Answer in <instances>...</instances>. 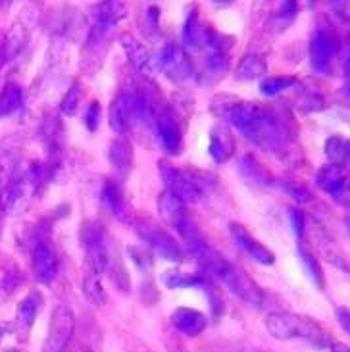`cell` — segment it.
Here are the masks:
<instances>
[{"instance_id":"obj_24","label":"cell","mask_w":350,"mask_h":352,"mask_svg":"<svg viewBox=\"0 0 350 352\" xmlns=\"http://www.w3.org/2000/svg\"><path fill=\"white\" fill-rule=\"evenodd\" d=\"M265 72H267L265 58L262 54H258V52H248L237 64L235 77L243 79V81H254V79H260L262 76H265Z\"/></svg>"},{"instance_id":"obj_42","label":"cell","mask_w":350,"mask_h":352,"mask_svg":"<svg viewBox=\"0 0 350 352\" xmlns=\"http://www.w3.org/2000/svg\"><path fill=\"white\" fill-rule=\"evenodd\" d=\"M289 218H291V226H293L294 235L298 237V241H303L304 239V229H306V219H304L303 210L298 208H291L289 210Z\"/></svg>"},{"instance_id":"obj_45","label":"cell","mask_w":350,"mask_h":352,"mask_svg":"<svg viewBox=\"0 0 350 352\" xmlns=\"http://www.w3.org/2000/svg\"><path fill=\"white\" fill-rule=\"evenodd\" d=\"M329 4H331L335 12L344 14V12H347V6H349V0H329Z\"/></svg>"},{"instance_id":"obj_41","label":"cell","mask_w":350,"mask_h":352,"mask_svg":"<svg viewBox=\"0 0 350 352\" xmlns=\"http://www.w3.org/2000/svg\"><path fill=\"white\" fill-rule=\"evenodd\" d=\"M100 116H102V108H100V104H98L96 100H93L85 112V125L89 131H96V129H98Z\"/></svg>"},{"instance_id":"obj_9","label":"cell","mask_w":350,"mask_h":352,"mask_svg":"<svg viewBox=\"0 0 350 352\" xmlns=\"http://www.w3.org/2000/svg\"><path fill=\"white\" fill-rule=\"evenodd\" d=\"M133 226H135L137 235L151 247L154 254H158L164 260H170V262H183L185 260L183 247L158 223H154L151 219H137Z\"/></svg>"},{"instance_id":"obj_39","label":"cell","mask_w":350,"mask_h":352,"mask_svg":"<svg viewBox=\"0 0 350 352\" xmlns=\"http://www.w3.org/2000/svg\"><path fill=\"white\" fill-rule=\"evenodd\" d=\"M303 262H304V267H306V272H308V274H310V277L314 279L316 287L323 289V287H325V276H323V270H322V266L318 264V260H316L314 256H310V252H306V250H304Z\"/></svg>"},{"instance_id":"obj_22","label":"cell","mask_w":350,"mask_h":352,"mask_svg":"<svg viewBox=\"0 0 350 352\" xmlns=\"http://www.w3.org/2000/svg\"><path fill=\"white\" fill-rule=\"evenodd\" d=\"M158 210H160V216L162 219L166 221V223H170V226H177L181 223L183 219H187V208H185V202L181 199H177L175 195H171V192H162L160 199H158Z\"/></svg>"},{"instance_id":"obj_28","label":"cell","mask_w":350,"mask_h":352,"mask_svg":"<svg viewBox=\"0 0 350 352\" xmlns=\"http://www.w3.org/2000/svg\"><path fill=\"white\" fill-rule=\"evenodd\" d=\"M202 31H204V25L200 23L199 10H190V14L185 19V25H183V31H181V37H183V45L189 48H200L202 47Z\"/></svg>"},{"instance_id":"obj_2","label":"cell","mask_w":350,"mask_h":352,"mask_svg":"<svg viewBox=\"0 0 350 352\" xmlns=\"http://www.w3.org/2000/svg\"><path fill=\"white\" fill-rule=\"evenodd\" d=\"M187 250L197 258V262L204 267V272L208 276H214L216 279H219L241 300H245V302L252 306L265 305V293L258 287L254 279L248 274H245L241 267H237L233 262H229L228 258L221 256L216 248L208 245L206 239L195 243Z\"/></svg>"},{"instance_id":"obj_38","label":"cell","mask_w":350,"mask_h":352,"mask_svg":"<svg viewBox=\"0 0 350 352\" xmlns=\"http://www.w3.org/2000/svg\"><path fill=\"white\" fill-rule=\"evenodd\" d=\"M79 100H81V87L79 83H74V85L67 89V93L62 98V102H60V110H62V114L66 116H74L77 112V108H79Z\"/></svg>"},{"instance_id":"obj_48","label":"cell","mask_w":350,"mask_h":352,"mask_svg":"<svg viewBox=\"0 0 350 352\" xmlns=\"http://www.w3.org/2000/svg\"><path fill=\"white\" fill-rule=\"evenodd\" d=\"M10 0H0V6H4V4H8Z\"/></svg>"},{"instance_id":"obj_20","label":"cell","mask_w":350,"mask_h":352,"mask_svg":"<svg viewBox=\"0 0 350 352\" xmlns=\"http://www.w3.org/2000/svg\"><path fill=\"white\" fill-rule=\"evenodd\" d=\"M239 170L243 173L246 183L250 187H254V189H274V187L279 185V179H275L274 175L270 173V170L264 168L260 162H256L252 156H245L241 160Z\"/></svg>"},{"instance_id":"obj_18","label":"cell","mask_w":350,"mask_h":352,"mask_svg":"<svg viewBox=\"0 0 350 352\" xmlns=\"http://www.w3.org/2000/svg\"><path fill=\"white\" fill-rule=\"evenodd\" d=\"M100 202L114 218L122 219V221H129L131 219V208L127 204V199L123 197L122 187L114 183V181H106L100 189Z\"/></svg>"},{"instance_id":"obj_14","label":"cell","mask_w":350,"mask_h":352,"mask_svg":"<svg viewBox=\"0 0 350 352\" xmlns=\"http://www.w3.org/2000/svg\"><path fill=\"white\" fill-rule=\"evenodd\" d=\"M229 233H231V239L235 241L237 247L241 248L246 256H250L252 260H256V262L264 264V266H272L275 262L274 252L265 247V245H262L258 239L252 237L245 226H241V223H231V226H229Z\"/></svg>"},{"instance_id":"obj_29","label":"cell","mask_w":350,"mask_h":352,"mask_svg":"<svg viewBox=\"0 0 350 352\" xmlns=\"http://www.w3.org/2000/svg\"><path fill=\"white\" fill-rule=\"evenodd\" d=\"M229 64H231L229 52H210L206 60H204L202 74L208 81H218L229 72Z\"/></svg>"},{"instance_id":"obj_25","label":"cell","mask_w":350,"mask_h":352,"mask_svg":"<svg viewBox=\"0 0 350 352\" xmlns=\"http://www.w3.org/2000/svg\"><path fill=\"white\" fill-rule=\"evenodd\" d=\"M23 47H25V31L21 25H14L4 37L0 38V66L6 64L10 58L19 54Z\"/></svg>"},{"instance_id":"obj_40","label":"cell","mask_w":350,"mask_h":352,"mask_svg":"<svg viewBox=\"0 0 350 352\" xmlns=\"http://www.w3.org/2000/svg\"><path fill=\"white\" fill-rule=\"evenodd\" d=\"M277 187H279V189H283L285 195L293 197L296 202H308V200L312 199V195L308 192V189H306L304 185L294 183V181H279V185H277Z\"/></svg>"},{"instance_id":"obj_6","label":"cell","mask_w":350,"mask_h":352,"mask_svg":"<svg viewBox=\"0 0 350 352\" xmlns=\"http://www.w3.org/2000/svg\"><path fill=\"white\" fill-rule=\"evenodd\" d=\"M127 16V4L123 0H100L93 8V19L87 35V48L100 50L110 31L120 25Z\"/></svg>"},{"instance_id":"obj_44","label":"cell","mask_w":350,"mask_h":352,"mask_svg":"<svg viewBox=\"0 0 350 352\" xmlns=\"http://www.w3.org/2000/svg\"><path fill=\"white\" fill-rule=\"evenodd\" d=\"M337 320H339V324L341 327L349 333L350 331V318H349V308H339L337 310Z\"/></svg>"},{"instance_id":"obj_31","label":"cell","mask_w":350,"mask_h":352,"mask_svg":"<svg viewBox=\"0 0 350 352\" xmlns=\"http://www.w3.org/2000/svg\"><path fill=\"white\" fill-rule=\"evenodd\" d=\"M83 295L89 298L91 305H105L106 291L100 283V274H96L93 267H87L85 276H83Z\"/></svg>"},{"instance_id":"obj_26","label":"cell","mask_w":350,"mask_h":352,"mask_svg":"<svg viewBox=\"0 0 350 352\" xmlns=\"http://www.w3.org/2000/svg\"><path fill=\"white\" fill-rule=\"evenodd\" d=\"M108 158H110V162L114 166L116 170L120 173H127L131 170V164H133V146L131 143L127 141V139H116L112 146H110V151H108Z\"/></svg>"},{"instance_id":"obj_3","label":"cell","mask_w":350,"mask_h":352,"mask_svg":"<svg viewBox=\"0 0 350 352\" xmlns=\"http://www.w3.org/2000/svg\"><path fill=\"white\" fill-rule=\"evenodd\" d=\"M265 327L275 339H281V341L304 339V341H310L312 344L322 346V349L331 343L329 335L325 333L320 325L312 320H308V318H303V316L270 314L265 318Z\"/></svg>"},{"instance_id":"obj_16","label":"cell","mask_w":350,"mask_h":352,"mask_svg":"<svg viewBox=\"0 0 350 352\" xmlns=\"http://www.w3.org/2000/svg\"><path fill=\"white\" fill-rule=\"evenodd\" d=\"M41 308H43V295L39 291H31L19 302L18 310H16V325H14V329H16V335H18V339L21 343L29 339V333L33 329V324L37 320V314Z\"/></svg>"},{"instance_id":"obj_32","label":"cell","mask_w":350,"mask_h":352,"mask_svg":"<svg viewBox=\"0 0 350 352\" xmlns=\"http://www.w3.org/2000/svg\"><path fill=\"white\" fill-rule=\"evenodd\" d=\"M233 45H235L233 37L219 33L218 29L204 28L202 31V47L208 52H231Z\"/></svg>"},{"instance_id":"obj_21","label":"cell","mask_w":350,"mask_h":352,"mask_svg":"<svg viewBox=\"0 0 350 352\" xmlns=\"http://www.w3.org/2000/svg\"><path fill=\"white\" fill-rule=\"evenodd\" d=\"M208 153L216 164H223L231 160V156L235 154V139H233V135L229 133V129H226V127H214L212 129Z\"/></svg>"},{"instance_id":"obj_15","label":"cell","mask_w":350,"mask_h":352,"mask_svg":"<svg viewBox=\"0 0 350 352\" xmlns=\"http://www.w3.org/2000/svg\"><path fill=\"white\" fill-rule=\"evenodd\" d=\"M162 281L168 289H200V291H206L208 296L219 295L214 287L212 277L202 270L197 274H187V272H181V270H170L162 276Z\"/></svg>"},{"instance_id":"obj_27","label":"cell","mask_w":350,"mask_h":352,"mask_svg":"<svg viewBox=\"0 0 350 352\" xmlns=\"http://www.w3.org/2000/svg\"><path fill=\"white\" fill-rule=\"evenodd\" d=\"M23 104V91L18 83H6L0 91V118L18 112Z\"/></svg>"},{"instance_id":"obj_4","label":"cell","mask_w":350,"mask_h":352,"mask_svg":"<svg viewBox=\"0 0 350 352\" xmlns=\"http://www.w3.org/2000/svg\"><path fill=\"white\" fill-rule=\"evenodd\" d=\"M31 266L39 283H52L60 272V256L54 245L50 243V226L39 223L31 231Z\"/></svg>"},{"instance_id":"obj_30","label":"cell","mask_w":350,"mask_h":352,"mask_svg":"<svg viewBox=\"0 0 350 352\" xmlns=\"http://www.w3.org/2000/svg\"><path fill=\"white\" fill-rule=\"evenodd\" d=\"M122 47L123 50H125L127 58H129L131 66L135 67L137 72H142V69L146 67V64H149V60H151V54H149L146 47L142 45L141 41L127 37V35L122 38Z\"/></svg>"},{"instance_id":"obj_19","label":"cell","mask_w":350,"mask_h":352,"mask_svg":"<svg viewBox=\"0 0 350 352\" xmlns=\"http://www.w3.org/2000/svg\"><path fill=\"white\" fill-rule=\"evenodd\" d=\"M171 325L173 329L181 335H187V337H197L200 335L206 325L208 320L206 316L200 314L199 310H193V308H177L173 314H171Z\"/></svg>"},{"instance_id":"obj_46","label":"cell","mask_w":350,"mask_h":352,"mask_svg":"<svg viewBox=\"0 0 350 352\" xmlns=\"http://www.w3.org/2000/svg\"><path fill=\"white\" fill-rule=\"evenodd\" d=\"M325 349H327V352H349V349H347L344 344H333V343H329V344H327V346H325Z\"/></svg>"},{"instance_id":"obj_8","label":"cell","mask_w":350,"mask_h":352,"mask_svg":"<svg viewBox=\"0 0 350 352\" xmlns=\"http://www.w3.org/2000/svg\"><path fill=\"white\" fill-rule=\"evenodd\" d=\"M154 129V135L160 143L162 151L170 156H179L183 153V133H181V125L175 118V112L170 106L164 102V98L158 100L152 108L151 122Z\"/></svg>"},{"instance_id":"obj_17","label":"cell","mask_w":350,"mask_h":352,"mask_svg":"<svg viewBox=\"0 0 350 352\" xmlns=\"http://www.w3.org/2000/svg\"><path fill=\"white\" fill-rule=\"evenodd\" d=\"M19 137H8L6 141L0 143V204H2V195L8 187L12 177L16 175L19 168ZM2 212V206H0Z\"/></svg>"},{"instance_id":"obj_43","label":"cell","mask_w":350,"mask_h":352,"mask_svg":"<svg viewBox=\"0 0 350 352\" xmlns=\"http://www.w3.org/2000/svg\"><path fill=\"white\" fill-rule=\"evenodd\" d=\"M129 252H131V258L137 262V266L139 267L151 266V256H149L146 252H142L139 248H129Z\"/></svg>"},{"instance_id":"obj_10","label":"cell","mask_w":350,"mask_h":352,"mask_svg":"<svg viewBox=\"0 0 350 352\" xmlns=\"http://www.w3.org/2000/svg\"><path fill=\"white\" fill-rule=\"evenodd\" d=\"M160 175L168 192L175 195L183 202L199 200L204 195V183L195 175V172L181 170L168 162H160Z\"/></svg>"},{"instance_id":"obj_11","label":"cell","mask_w":350,"mask_h":352,"mask_svg":"<svg viewBox=\"0 0 350 352\" xmlns=\"http://www.w3.org/2000/svg\"><path fill=\"white\" fill-rule=\"evenodd\" d=\"M76 331V320L67 306H56L50 316L48 335L43 352H67Z\"/></svg>"},{"instance_id":"obj_12","label":"cell","mask_w":350,"mask_h":352,"mask_svg":"<svg viewBox=\"0 0 350 352\" xmlns=\"http://www.w3.org/2000/svg\"><path fill=\"white\" fill-rule=\"evenodd\" d=\"M158 64H160L162 72L166 77L173 81V83H183L189 77L195 76V66L190 62L189 54L177 45L168 43L162 48L160 56H158Z\"/></svg>"},{"instance_id":"obj_1","label":"cell","mask_w":350,"mask_h":352,"mask_svg":"<svg viewBox=\"0 0 350 352\" xmlns=\"http://www.w3.org/2000/svg\"><path fill=\"white\" fill-rule=\"evenodd\" d=\"M218 102L223 106L221 108L214 106V112L228 118L258 148L275 156H283L289 153L296 137V124L287 112L277 110L274 106L245 102L239 98L226 102L218 100Z\"/></svg>"},{"instance_id":"obj_33","label":"cell","mask_w":350,"mask_h":352,"mask_svg":"<svg viewBox=\"0 0 350 352\" xmlns=\"http://www.w3.org/2000/svg\"><path fill=\"white\" fill-rule=\"evenodd\" d=\"M139 28L152 41L162 37L160 10H158V6H149V8L142 12V16L139 18Z\"/></svg>"},{"instance_id":"obj_35","label":"cell","mask_w":350,"mask_h":352,"mask_svg":"<svg viewBox=\"0 0 350 352\" xmlns=\"http://www.w3.org/2000/svg\"><path fill=\"white\" fill-rule=\"evenodd\" d=\"M294 85H298V81L294 77H287V76H279V77H270L265 79L264 83L260 85V91L264 93L265 96H277L293 89Z\"/></svg>"},{"instance_id":"obj_47","label":"cell","mask_w":350,"mask_h":352,"mask_svg":"<svg viewBox=\"0 0 350 352\" xmlns=\"http://www.w3.org/2000/svg\"><path fill=\"white\" fill-rule=\"evenodd\" d=\"M10 333V325L8 324H0V343H2V339Z\"/></svg>"},{"instance_id":"obj_23","label":"cell","mask_w":350,"mask_h":352,"mask_svg":"<svg viewBox=\"0 0 350 352\" xmlns=\"http://www.w3.org/2000/svg\"><path fill=\"white\" fill-rule=\"evenodd\" d=\"M296 14H298V0H281L267 19V29L272 33H281L293 25Z\"/></svg>"},{"instance_id":"obj_36","label":"cell","mask_w":350,"mask_h":352,"mask_svg":"<svg viewBox=\"0 0 350 352\" xmlns=\"http://www.w3.org/2000/svg\"><path fill=\"white\" fill-rule=\"evenodd\" d=\"M325 154L333 164L349 162V143L341 137H329L325 143Z\"/></svg>"},{"instance_id":"obj_37","label":"cell","mask_w":350,"mask_h":352,"mask_svg":"<svg viewBox=\"0 0 350 352\" xmlns=\"http://www.w3.org/2000/svg\"><path fill=\"white\" fill-rule=\"evenodd\" d=\"M298 106L303 110L304 114H312V112H318L323 108V95L316 89H308V87H303L300 89V96H298Z\"/></svg>"},{"instance_id":"obj_34","label":"cell","mask_w":350,"mask_h":352,"mask_svg":"<svg viewBox=\"0 0 350 352\" xmlns=\"http://www.w3.org/2000/svg\"><path fill=\"white\" fill-rule=\"evenodd\" d=\"M23 283V274L19 272V267L6 270L4 276L0 277V305L6 302V298L16 293V289Z\"/></svg>"},{"instance_id":"obj_13","label":"cell","mask_w":350,"mask_h":352,"mask_svg":"<svg viewBox=\"0 0 350 352\" xmlns=\"http://www.w3.org/2000/svg\"><path fill=\"white\" fill-rule=\"evenodd\" d=\"M347 177H349V168L347 164H325L322 170L318 172L316 183L318 187L327 192L333 200H337L339 204H347L349 200V185H347Z\"/></svg>"},{"instance_id":"obj_7","label":"cell","mask_w":350,"mask_h":352,"mask_svg":"<svg viewBox=\"0 0 350 352\" xmlns=\"http://www.w3.org/2000/svg\"><path fill=\"white\" fill-rule=\"evenodd\" d=\"M342 43L333 25L322 21L310 41V64L312 69L320 76H329L333 72V64L341 54Z\"/></svg>"},{"instance_id":"obj_5","label":"cell","mask_w":350,"mask_h":352,"mask_svg":"<svg viewBox=\"0 0 350 352\" xmlns=\"http://www.w3.org/2000/svg\"><path fill=\"white\" fill-rule=\"evenodd\" d=\"M79 237H81V245L85 248L89 267H93L100 276L106 274L108 266L116 258L114 247L108 239L106 229L96 221H83V226L79 229Z\"/></svg>"}]
</instances>
